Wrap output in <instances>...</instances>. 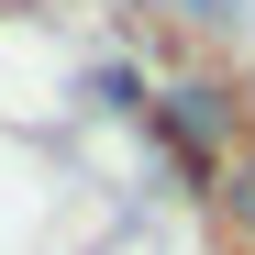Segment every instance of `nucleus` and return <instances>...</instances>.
Here are the masks:
<instances>
[{"mask_svg":"<svg viewBox=\"0 0 255 255\" xmlns=\"http://www.w3.org/2000/svg\"><path fill=\"white\" fill-rule=\"evenodd\" d=\"M155 122H166V144H178L189 166H222V155H233V89H211V78L166 89V100H155Z\"/></svg>","mask_w":255,"mask_h":255,"instance_id":"1","label":"nucleus"},{"mask_svg":"<svg viewBox=\"0 0 255 255\" xmlns=\"http://www.w3.org/2000/svg\"><path fill=\"white\" fill-rule=\"evenodd\" d=\"M211 211H222V222L255 244V144H233L222 166H211Z\"/></svg>","mask_w":255,"mask_h":255,"instance_id":"2","label":"nucleus"},{"mask_svg":"<svg viewBox=\"0 0 255 255\" xmlns=\"http://www.w3.org/2000/svg\"><path fill=\"white\" fill-rule=\"evenodd\" d=\"M178 11H189L200 33H233V22H244V0H178Z\"/></svg>","mask_w":255,"mask_h":255,"instance_id":"3","label":"nucleus"}]
</instances>
